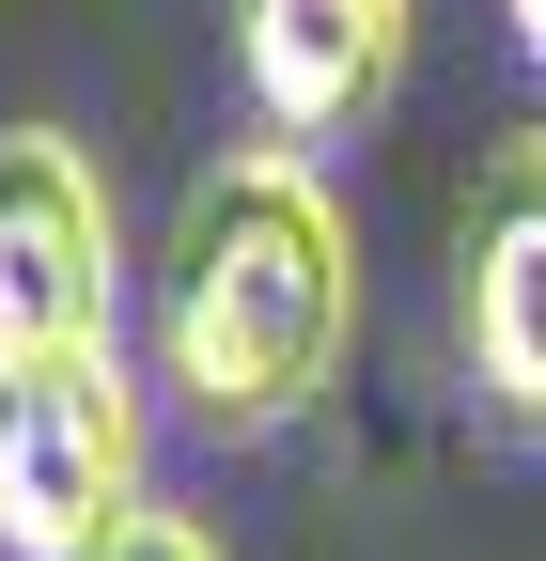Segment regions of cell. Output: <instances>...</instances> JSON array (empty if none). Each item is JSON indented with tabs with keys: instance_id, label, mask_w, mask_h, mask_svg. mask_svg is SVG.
<instances>
[{
	"instance_id": "obj_1",
	"label": "cell",
	"mask_w": 546,
	"mask_h": 561,
	"mask_svg": "<svg viewBox=\"0 0 546 561\" xmlns=\"http://www.w3.org/2000/svg\"><path fill=\"white\" fill-rule=\"evenodd\" d=\"M344 328H360V250L312 140H235L219 172H187L157 250V390L203 437H282L344 375Z\"/></svg>"
},
{
	"instance_id": "obj_2",
	"label": "cell",
	"mask_w": 546,
	"mask_h": 561,
	"mask_svg": "<svg viewBox=\"0 0 546 561\" xmlns=\"http://www.w3.org/2000/svg\"><path fill=\"white\" fill-rule=\"evenodd\" d=\"M141 515V375L125 343H16L0 359V561H94Z\"/></svg>"
},
{
	"instance_id": "obj_3",
	"label": "cell",
	"mask_w": 546,
	"mask_h": 561,
	"mask_svg": "<svg viewBox=\"0 0 546 561\" xmlns=\"http://www.w3.org/2000/svg\"><path fill=\"white\" fill-rule=\"evenodd\" d=\"M453 359L468 405L546 453V125H515L453 203Z\"/></svg>"
},
{
	"instance_id": "obj_4",
	"label": "cell",
	"mask_w": 546,
	"mask_h": 561,
	"mask_svg": "<svg viewBox=\"0 0 546 561\" xmlns=\"http://www.w3.org/2000/svg\"><path fill=\"white\" fill-rule=\"evenodd\" d=\"M110 328V187L62 125H0V359Z\"/></svg>"
},
{
	"instance_id": "obj_5",
	"label": "cell",
	"mask_w": 546,
	"mask_h": 561,
	"mask_svg": "<svg viewBox=\"0 0 546 561\" xmlns=\"http://www.w3.org/2000/svg\"><path fill=\"white\" fill-rule=\"evenodd\" d=\"M422 0H235V79L265 110V140H344L390 110Z\"/></svg>"
},
{
	"instance_id": "obj_6",
	"label": "cell",
	"mask_w": 546,
	"mask_h": 561,
	"mask_svg": "<svg viewBox=\"0 0 546 561\" xmlns=\"http://www.w3.org/2000/svg\"><path fill=\"white\" fill-rule=\"evenodd\" d=\"M94 561H219V530H203V515H157V500H141V515H125V530L94 546Z\"/></svg>"
},
{
	"instance_id": "obj_7",
	"label": "cell",
	"mask_w": 546,
	"mask_h": 561,
	"mask_svg": "<svg viewBox=\"0 0 546 561\" xmlns=\"http://www.w3.org/2000/svg\"><path fill=\"white\" fill-rule=\"evenodd\" d=\"M500 16H515V47H531V62H546V0H500Z\"/></svg>"
}]
</instances>
